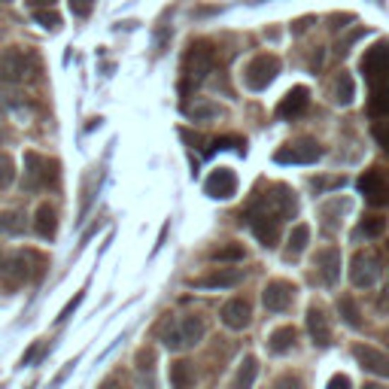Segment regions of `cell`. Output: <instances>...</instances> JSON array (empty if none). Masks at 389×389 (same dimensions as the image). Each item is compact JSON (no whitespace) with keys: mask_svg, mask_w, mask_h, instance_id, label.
<instances>
[{"mask_svg":"<svg viewBox=\"0 0 389 389\" xmlns=\"http://www.w3.org/2000/svg\"><path fill=\"white\" fill-rule=\"evenodd\" d=\"M34 76V58L25 49H4L0 52V83H25Z\"/></svg>","mask_w":389,"mask_h":389,"instance_id":"cell-1","label":"cell"},{"mask_svg":"<svg viewBox=\"0 0 389 389\" xmlns=\"http://www.w3.org/2000/svg\"><path fill=\"white\" fill-rule=\"evenodd\" d=\"M277 74H280V61H277V55H255L250 64H247V70H243V83H247L252 91H262V88H268L274 79H277Z\"/></svg>","mask_w":389,"mask_h":389,"instance_id":"cell-2","label":"cell"},{"mask_svg":"<svg viewBox=\"0 0 389 389\" xmlns=\"http://www.w3.org/2000/svg\"><path fill=\"white\" fill-rule=\"evenodd\" d=\"M381 259H377L374 252H356L353 255V262H350V280H353V286L356 289H371V286L377 283V277H381Z\"/></svg>","mask_w":389,"mask_h":389,"instance_id":"cell-3","label":"cell"},{"mask_svg":"<svg viewBox=\"0 0 389 389\" xmlns=\"http://www.w3.org/2000/svg\"><path fill=\"white\" fill-rule=\"evenodd\" d=\"M274 158H277L280 165H313V161L323 158V146L316 140L304 137V140H295L286 149H280Z\"/></svg>","mask_w":389,"mask_h":389,"instance_id":"cell-4","label":"cell"},{"mask_svg":"<svg viewBox=\"0 0 389 389\" xmlns=\"http://www.w3.org/2000/svg\"><path fill=\"white\" fill-rule=\"evenodd\" d=\"M362 74L371 79V86L383 83L389 76V40H381V43L371 46L362 55Z\"/></svg>","mask_w":389,"mask_h":389,"instance_id":"cell-5","label":"cell"},{"mask_svg":"<svg viewBox=\"0 0 389 389\" xmlns=\"http://www.w3.org/2000/svg\"><path fill=\"white\" fill-rule=\"evenodd\" d=\"M359 192L371 207H386L389 204V182L381 177V170H365L359 177Z\"/></svg>","mask_w":389,"mask_h":389,"instance_id":"cell-6","label":"cell"},{"mask_svg":"<svg viewBox=\"0 0 389 389\" xmlns=\"http://www.w3.org/2000/svg\"><path fill=\"white\" fill-rule=\"evenodd\" d=\"M295 286L292 283H286V280H271L268 286H265V292H262V301L265 307H268L271 313H283L286 307H289L295 301Z\"/></svg>","mask_w":389,"mask_h":389,"instance_id":"cell-7","label":"cell"},{"mask_svg":"<svg viewBox=\"0 0 389 389\" xmlns=\"http://www.w3.org/2000/svg\"><path fill=\"white\" fill-rule=\"evenodd\" d=\"M204 192H207L210 198H216V201L234 198V192H238V177H234V170H228V168L213 170L207 177V182H204Z\"/></svg>","mask_w":389,"mask_h":389,"instance_id":"cell-8","label":"cell"},{"mask_svg":"<svg viewBox=\"0 0 389 389\" xmlns=\"http://www.w3.org/2000/svg\"><path fill=\"white\" fill-rule=\"evenodd\" d=\"M219 316H222V323L228 325V329L240 332V329H247L250 320H252V307H250L247 298H231V301H225V304H222Z\"/></svg>","mask_w":389,"mask_h":389,"instance_id":"cell-9","label":"cell"},{"mask_svg":"<svg viewBox=\"0 0 389 389\" xmlns=\"http://www.w3.org/2000/svg\"><path fill=\"white\" fill-rule=\"evenodd\" d=\"M313 265H316V274L323 277L325 286H335L337 280H341V250H335V247L320 250Z\"/></svg>","mask_w":389,"mask_h":389,"instance_id":"cell-10","label":"cell"},{"mask_svg":"<svg viewBox=\"0 0 389 389\" xmlns=\"http://www.w3.org/2000/svg\"><path fill=\"white\" fill-rule=\"evenodd\" d=\"M210 67H213V49H210L207 43H194L192 52H189V61H186V74H189V79L201 83V79L210 74Z\"/></svg>","mask_w":389,"mask_h":389,"instance_id":"cell-11","label":"cell"},{"mask_svg":"<svg viewBox=\"0 0 389 389\" xmlns=\"http://www.w3.org/2000/svg\"><path fill=\"white\" fill-rule=\"evenodd\" d=\"M353 356H356V362H359L365 371H371L377 377H389V356H383L381 350L365 347V344H356L353 347Z\"/></svg>","mask_w":389,"mask_h":389,"instance_id":"cell-12","label":"cell"},{"mask_svg":"<svg viewBox=\"0 0 389 389\" xmlns=\"http://www.w3.org/2000/svg\"><path fill=\"white\" fill-rule=\"evenodd\" d=\"M307 104H310V91H307L304 86H295V88L286 91L283 100L277 104V116L280 119H295L307 110Z\"/></svg>","mask_w":389,"mask_h":389,"instance_id":"cell-13","label":"cell"},{"mask_svg":"<svg viewBox=\"0 0 389 389\" xmlns=\"http://www.w3.org/2000/svg\"><path fill=\"white\" fill-rule=\"evenodd\" d=\"M240 280H243V274L238 268H219L201 280H192V286H198V289H231V286H238Z\"/></svg>","mask_w":389,"mask_h":389,"instance_id":"cell-14","label":"cell"},{"mask_svg":"<svg viewBox=\"0 0 389 389\" xmlns=\"http://www.w3.org/2000/svg\"><path fill=\"white\" fill-rule=\"evenodd\" d=\"M307 332H310L316 347H329L332 344V329H329V316L323 313V307H310L307 310Z\"/></svg>","mask_w":389,"mask_h":389,"instance_id":"cell-15","label":"cell"},{"mask_svg":"<svg viewBox=\"0 0 389 389\" xmlns=\"http://www.w3.org/2000/svg\"><path fill=\"white\" fill-rule=\"evenodd\" d=\"M55 225H58V216H55V207L52 204H40L37 213H34V231L40 238H55Z\"/></svg>","mask_w":389,"mask_h":389,"instance_id":"cell-16","label":"cell"},{"mask_svg":"<svg viewBox=\"0 0 389 389\" xmlns=\"http://www.w3.org/2000/svg\"><path fill=\"white\" fill-rule=\"evenodd\" d=\"M295 337H298V332H295V325H280V329H274L271 337H268V350L271 353H289L292 347H295Z\"/></svg>","mask_w":389,"mask_h":389,"instance_id":"cell-17","label":"cell"},{"mask_svg":"<svg viewBox=\"0 0 389 389\" xmlns=\"http://www.w3.org/2000/svg\"><path fill=\"white\" fill-rule=\"evenodd\" d=\"M177 329H180L182 344L194 347L204 337V320H201V316H182V320L177 323Z\"/></svg>","mask_w":389,"mask_h":389,"instance_id":"cell-18","label":"cell"},{"mask_svg":"<svg viewBox=\"0 0 389 389\" xmlns=\"http://www.w3.org/2000/svg\"><path fill=\"white\" fill-rule=\"evenodd\" d=\"M307 240H310V225L298 222V225H295V228L289 231V247H286V255H289V259L301 255V252L307 250Z\"/></svg>","mask_w":389,"mask_h":389,"instance_id":"cell-19","label":"cell"},{"mask_svg":"<svg viewBox=\"0 0 389 389\" xmlns=\"http://www.w3.org/2000/svg\"><path fill=\"white\" fill-rule=\"evenodd\" d=\"M28 222H25V213L22 210H4L0 213V231L4 234H25Z\"/></svg>","mask_w":389,"mask_h":389,"instance_id":"cell-20","label":"cell"},{"mask_svg":"<svg viewBox=\"0 0 389 389\" xmlns=\"http://www.w3.org/2000/svg\"><path fill=\"white\" fill-rule=\"evenodd\" d=\"M170 383L177 386V389H186V386H192V383H194L192 362H186V359L173 362V365H170Z\"/></svg>","mask_w":389,"mask_h":389,"instance_id":"cell-21","label":"cell"},{"mask_svg":"<svg viewBox=\"0 0 389 389\" xmlns=\"http://www.w3.org/2000/svg\"><path fill=\"white\" fill-rule=\"evenodd\" d=\"M353 98H356L353 76L350 74H341V76H337V83H335V100L341 107H347V104H353Z\"/></svg>","mask_w":389,"mask_h":389,"instance_id":"cell-22","label":"cell"},{"mask_svg":"<svg viewBox=\"0 0 389 389\" xmlns=\"http://www.w3.org/2000/svg\"><path fill=\"white\" fill-rule=\"evenodd\" d=\"M371 112H389V76L371 86Z\"/></svg>","mask_w":389,"mask_h":389,"instance_id":"cell-23","label":"cell"},{"mask_svg":"<svg viewBox=\"0 0 389 389\" xmlns=\"http://www.w3.org/2000/svg\"><path fill=\"white\" fill-rule=\"evenodd\" d=\"M337 310H341L347 325H353V329H359L362 325V313H359V307H356V301L350 298V295H344V298L337 301Z\"/></svg>","mask_w":389,"mask_h":389,"instance_id":"cell-24","label":"cell"},{"mask_svg":"<svg viewBox=\"0 0 389 389\" xmlns=\"http://www.w3.org/2000/svg\"><path fill=\"white\" fill-rule=\"evenodd\" d=\"M213 262H243V247H238V243H231V247H219L210 252Z\"/></svg>","mask_w":389,"mask_h":389,"instance_id":"cell-25","label":"cell"},{"mask_svg":"<svg viewBox=\"0 0 389 389\" xmlns=\"http://www.w3.org/2000/svg\"><path fill=\"white\" fill-rule=\"evenodd\" d=\"M383 231H386V219H383V216H368V219H362V234H365V238H381Z\"/></svg>","mask_w":389,"mask_h":389,"instance_id":"cell-26","label":"cell"},{"mask_svg":"<svg viewBox=\"0 0 389 389\" xmlns=\"http://www.w3.org/2000/svg\"><path fill=\"white\" fill-rule=\"evenodd\" d=\"M255 359L252 356H247V359H243V365H240V371H238V386H252L255 383Z\"/></svg>","mask_w":389,"mask_h":389,"instance_id":"cell-27","label":"cell"},{"mask_svg":"<svg viewBox=\"0 0 389 389\" xmlns=\"http://www.w3.org/2000/svg\"><path fill=\"white\" fill-rule=\"evenodd\" d=\"M34 16H37V25H43V28H49V30H58V28H61V16L55 13V9H46V6H43V9H37Z\"/></svg>","mask_w":389,"mask_h":389,"instance_id":"cell-28","label":"cell"},{"mask_svg":"<svg viewBox=\"0 0 389 389\" xmlns=\"http://www.w3.org/2000/svg\"><path fill=\"white\" fill-rule=\"evenodd\" d=\"M13 180H16V165H13V158L0 152V189H6Z\"/></svg>","mask_w":389,"mask_h":389,"instance_id":"cell-29","label":"cell"},{"mask_svg":"<svg viewBox=\"0 0 389 389\" xmlns=\"http://www.w3.org/2000/svg\"><path fill=\"white\" fill-rule=\"evenodd\" d=\"M216 149H238V152H243V140L240 137H219V140H213V146L207 152H216Z\"/></svg>","mask_w":389,"mask_h":389,"instance_id":"cell-30","label":"cell"},{"mask_svg":"<svg viewBox=\"0 0 389 389\" xmlns=\"http://www.w3.org/2000/svg\"><path fill=\"white\" fill-rule=\"evenodd\" d=\"M374 140L381 143V149L389 156V122H381V125H374Z\"/></svg>","mask_w":389,"mask_h":389,"instance_id":"cell-31","label":"cell"},{"mask_svg":"<svg viewBox=\"0 0 389 389\" xmlns=\"http://www.w3.org/2000/svg\"><path fill=\"white\" fill-rule=\"evenodd\" d=\"M91 6H95V0H70V9H74V16L86 18L91 13Z\"/></svg>","mask_w":389,"mask_h":389,"instance_id":"cell-32","label":"cell"},{"mask_svg":"<svg viewBox=\"0 0 389 389\" xmlns=\"http://www.w3.org/2000/svg\"><path fill=\"white\" fill-rule=\"evenodd\" d=\"M83 295H86V292H76V295H74V301H67V307H64V310H61V313H58V323H64V320H67V316H70V313H74V310H76V307H79V301H83Z\"/></svg>","mask_w":389,"mask_h":389,"instance_id":"cell-33","label":"cell"},{"mask_svg":"<svg viewBox=\"0 0 389 389\" xmlns=\"http://www.w3.org/2000/svg\"><path fill=\"white\" fill-rule=\"evenodd\" d=\"M368 34V30L365 28H359V30H353V34H347V40H344V43H341V52H347V49H350L353 43H356V40H359V37H365Z\"/></svg>","mask_w":389,"mask_h":389,"instance_id":"cell-34","label":"cell"},{"mask_svg":"<svg viewBox=\"0 0 389 389\" xmlns=\"http://www.w3.org/2000/svg\"><path fill=\"white\" fill-rule=\"evenodd\" d=\"M216 107H198V110H192V116H194V122L198 119H210V116H216Z\"/></svg>","mask_w":389,"mask_h":389,"instance_id":"cell-35","label":"cell"},{"mask_svg":"<svg viewBox=\"0 0 389 389\" xmlns=\"http://www.w3.org/2000/svg\"><path fill=\"white\" fill-rule=\"evenodd\" d=\"M316 189H335V186H344V180L341 177H335V180H320V182H313Z\"/></svg>","mask_w":389,"mask_h":389,"instance_id":"cell-36","label":"cell"},{"mask_svg":"<svg viewBox=\"0 0 389 389\" xmlns=\"http://www.w3.org/2000/svg\"><path fill=\"white\" fill-rule=\"evenodd\" d=\"M329 386H350V377H344V374H335L332 381H329Z\"/></svg>","mask_w":389,"mask_h":389,"instance_id":"cell-37","label":"cell"},{"mask_svg":"<svg viewBox=\"0 0 389 389\" xmlns=\"http://www.w3.org/2000/svg\"><path fill=\"white\" fill-rule=\"evenodd\" d=\"M137 362H140V368H152V365H149V362H152V353H149V350H143V353L137 356Z\"/></svg>","mask_w":389,"mask_h":389,"instance_id":"cell-38","label":"cell"},{"mask_svg":"<svg viewBox=\"0 0 389 389\" xmlns=\"http://www.w3.org/2000/svg\"><path fill=\"white\" fill-rule=\"evenodd\" d=\"M13 104H16V100H13V98H6V95H0V112H6L9 107H13Z\"/></svg>","mask_w":389,"mask_h":389,"instance_id":"cell-39","label":"cell"},{"mask_svg":"<svg viewBox=\"0 0 389 389\" xmlns=\"http://www.w3.org/2000/svg\"><path fill=\"white\" fill-rule=\"evenodd\" d=\"M28 4H30V6H34V9H43V6H52V4H55V0H28Z\"/></svg>","mask_w":389,"mask_h":389,"instance_id":"cell-40","label":"cell"},{"mask_svg":"<svg viewBox=\"0 0 389 389\" xmlns=\"http://www.w3.org/2000/svg\"><path fill=\"white\" fill-rule=\"evenodd\" d=\"M4 140H6V131H4V128H0V143H4Z\"/></svg>","mask_w":389,"mask_h":389,"instance_id":"cell-41","label":"cell"}]
</instances>
